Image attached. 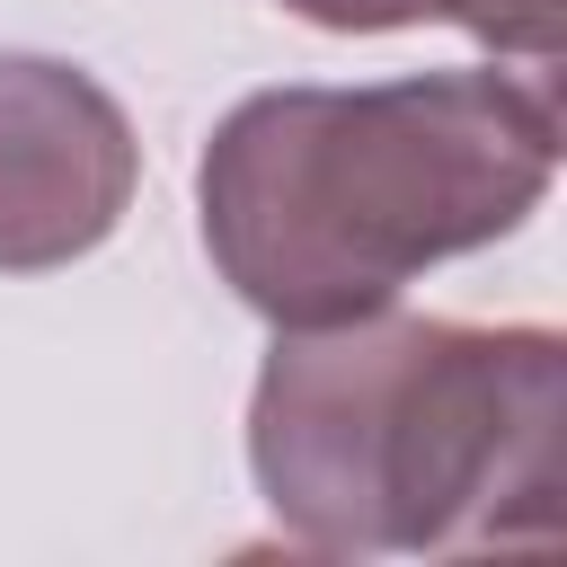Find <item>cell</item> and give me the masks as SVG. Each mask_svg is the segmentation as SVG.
Segmentation results:
<instances>
[{"instance_id":"obj_1","label":"cell","mask_w":567,"mask_h":567,"mask_svg":"<svg viewBox=\"0 0 567 567\" xmlns=\"http://www.w3.org/2000/svg\"><path fill=\"white\" fill-rule=\"evenodd\" d=\"M549 177L558 97L461 62L372 89L239 97L195 159V213L213 275L266 328H328L523 230Z\"/></svg>"},{"instance_id":"obj_2","label":"cell","mask_w":567,"mask_h":567,"mask_svg":"<svg viewBox=\"0 0 567 567\" xmlns=\"http://www.w3.org/2000/svg\"><path fill=\"white\" fill-rule=\"evenodd\" d=\"M567 337L354 310L275 328L248 390V478L319 558H443L558 532Z\"/></svg>"},{"instance_id":"obj_3","label":"cell","mask_w":567,"mask_h":567,"mask_svg":"<svg viewBox=\"0 0 567 567\" xmlns=\"http://www.w3.org/2000/svg\"><path fill=\"white\" fill-rule=\"evenodd\" d=\"M142 142L115 89L53 53H0V275H53L115 239Z\"/></svg>"},{"instance_id":"obj_4","label":"cell","mask_w":567,"mask_h":567,"mask_svg":"<svg viewBox=\"0 0 567 567\" xmlns=\"http://www.w3.org/2000/svg\"><path fill=\"white\" fill-rule=\"evenodd\" d=\"M434 18L470 27L487 53H514V62H558V35H567V0H434Z\"/></svg>"},{"instance_id":"obj_5","label":"cell","mask_w":567,"mask_h":567,"mask_svg":"<svg viewBox=\"0 0 567 567\" xmlns=\"http://www.w3.org/2000/svg\"><path fill=\"white\" fill-rule=\"evenodd\" d=\"M292 18L328 27V35H390V27H425L434 0H284Z\"/></svg>"}]
</instances>
